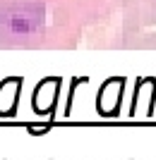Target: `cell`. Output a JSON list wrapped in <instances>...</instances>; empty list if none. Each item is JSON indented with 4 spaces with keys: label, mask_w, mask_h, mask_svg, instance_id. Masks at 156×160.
<instances>
[{
    "label": "cell",
    "mask_w": 156,
    "mask_h": 160,
    "mask_svg": "<svg viewBox=\"0 0 156 160\" xmlns=\"http://www.w3.org/2000/svg\"><path fill=\"white\" fill-rule=\"evenodd\" d=\"M46 10L39 2L0 7V36L3 38H27L43 29Z\"/></svg>",
    "instance_id": "6da1fadb"
}]
</instances>
